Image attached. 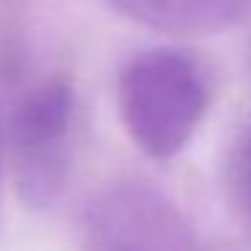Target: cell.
<instances>
[{"label": "cell", "mask_w": 251, "mask_h": 251, "mask_svg": "<svg viewBox=\"0 0 251 251\" xmlns=\"http://www.w3.org/2000/svg\"><path fill=\"white\" fill-rule=\"evenodd\" d=\"M211 100L208 76L184 49H149L119 78V108L132 141L157 159L192 141Z\"/></svg>", "instance_id": "6da1fadb"}, {"label": "cell", "mask_w": 251, "mask_h": 251, "mask_svg": "<svg viewBox=\"0 0 251 251\" xmlns=\"http://www.w3.org/2000/svg\"><path fill=\"white\" fill-rule=\"evenodd\" d=\"M71 122L73 95L62 81L35 89L14 116L17 186L35 208L54 202L65 186Z\"/></svg>", "instance_id": "7a4b0ae2"}, {"label": "cell", "mask_w": 251, "mask_h": 251, "mask_svg": "<svg viewBox=\"0 0 251 251\" xmlns=\"http://www.w3.org/2000/svg\"><path fill=\"white\" fill-rule=\"evenodd\" d=\"M87 251H186L184 219L162 195L146 186H116L89 205Z\"/></svg>", "instance_id": "3957f363"}, {"label": "cell", "mask_w": 251, "mask_h": 251, "mask_svg": "<svg viewBox=\"0 0 251 251\" xmlns=\"http://www.w3.org/2000/svg\"><path fill=\"white\" fill-rule=\"evenodd\" d=\"M122 17L173 38H200L251 17V0H108Z\"/></svg>", "instance_id": "277c9868"}, {"label": "cell", "mask_w": 251, "mask_h": 251, "mask_svg": "<svg viewBox=\"0 0 251 251\" xmlns=\"http://www.w3.org/2000/svg\"><path fill=\"white\" fill-rule=\"evenodd\" d=\"M235 197L243 211V216L251 224V132L238 149L235 157Z\"/></svg>", "instance_id": "5b68a950"}]
</instances>
